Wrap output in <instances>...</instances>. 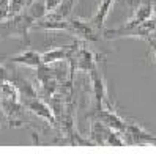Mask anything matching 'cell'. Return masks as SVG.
<instances>
[{
	"label": "cell",
	"instance_id": "1",
	"mask_svg": "<svg viewBox=\"0 0 156 154\" xmlns=\"http://www.w3.org/2000/svg\"><path fill=\"white\" fill-rule=\"evenodd\" d=\"M0 108L11 128H22L24 124V104L21 102L19 91L10 79L0 87Z\"/></svg>",
	"mask_w": 156,
	"mask_h": 154
},
{
	"label": "cell",
	"instance_id": "2",
	"mask_svg": "<svg viewBox=\"0 0 156 154\" xmlns=\"http://www.w3.org/2000/svg\"><path fill=\"white\" fill-rule=\"evenodd\" d=\"M36 19L29 10H24L19 14L0 22V35L8 38H19L25 46H29V32L33 29Z\"/></svg>",
	"mask_w": 156,
	"mask_h": 154
},
{
	"label": "cell",
	"instance_id": "3",
	"mask_svg": "<svg viewBox=\"0 0 156 154\" xmlns=\"http://www.w3.org/2000/svg\"><path fill=\"white\" fill-rule=\"evenodd\" d=\"M98 61H99V55L95 53L88 46H87V41H79V46L76 49V52L73 53V57L69 58V72H68V80L74 82V74L77 71L82 72H90L95 66H98Z\"/></svg>",
	"mask_w": 156,
	"mask_h": 154
},
{
	"label": "cell",
	"instance_id": "4",
	"mask_svg": "<svg viewBox=\"0 0 156 154\" xmlns=\"http://www.w3.org/2000/svg\"><path fill=\"white\" fill-rule=\"evenodd\" d=\"M156 30V17L145 21L142 24H137L133 27L120 25L117 29H104L103 30V38L106 39H118V38H140L147 39L150 35Z\"/></svg>",
	"mask_w": 156,
	"mask_h": 154
},
{
	"label": "cell",
	"instance_id": "5",
	"mask_svg": "<svg viewBox=\"0 0 156 154\" xmlns=\"http://www.w3.org/2000/svg\"><path fill=\"white\" fill-rule=\"evenodd\" d=\"M36 82L40 85V90H41V96L49 101V99L55 94L58 90L62 88V84L55 74V71L51 68V65H43L40 68H36Z\"/></svg>",
	"mask_w": 156,
	"mask_h": 154
},
{
	"label": "cell",
	"instance_id": "6",
	"mask_svg": "<svg viewBox=\"0 0 156 154\" xmlns=\"http://www.w3.org/2000/svg\"><path fill=\"white\" fill-rule=\"evenodd\" d=\"M68 19H69V33L76 35L82 41L96 43L103 38V32H99L90 21H84V19L73 17V16H69Z\"/></svg>",
	"mask_w": 156,
	"mask_h": 154
},
{
	"label": "cell",
	"instance_id": "7",
	"mask_svg": "<svg viewBox=\"0 0 156 154\" xmlns=\"http://www.w3.org/2000/svg\"><path fill=\"white\" fill-rule=\"evenodd\" d=\"M126 145H137V146H156V135L147 132L136 123H128L126 131L123 132Z\"/></svg>",
	"mask_w": 156,
	"mask_h": 154
},
{
	"label": "cell",
	"instance_id": "8",
	"mask_svg": "<svg viewBox=\"0 0 156 154\" xmlns=\"http://www.w3.org/2000/svg\"><path fill=\"white\" fill-rule=\"evenodd\" d=\"M90 80H91V88H93V112L101 110L104 105V101L107 99V87H106V79L103 76V72L99 71V66H95L88 72Z\"/></svg>",
	"mask_w": 156,
	"mask_h": 154
},
{
	"label": "cell",
	"instance_id": "9",
	"mask_svg": "<svg viewBox=\"0 0 156 154\" xmlns=\"http://www.w3.org/2000/svg\"><path fill=\"white\" fill-rule=\"evenodd\" d=\"M90 116H91V118L101 120L104 124H107L109 128H112L114 131H120V132L126 131L128 121H125V118H122V116L114 110V107H112L111 102H109V99L104 101V105H103L101 110H98L95 113H90Z\"/></svg>",
	"mask_w": 156,
	"mask_h": 154
},
{
	"label": "cell",
	"instance_id": "10",
	"mask_svg": "<svg viewBox=\"0 0 156 154\" xmlns=\"http://www.w3.org/2000/svg\"><path fill=\"white\" fill-rule=\"evenodd\" d=\"M33 29H40V30H51V32H68L69 33V19L66 17H60L54 11H49L46 16H43L41 19L35 22Z\"/></svg>",
	"mask_w": 156,
	"mask_h": 154
},
{
	"label": "cell",
	"instance_id": "11",
	"mask_svg": "<svg viewBox=\"0 0 156 154\" xmlns=\"http://www.w3.org/2000/svg\"><path fill=\"white\" fill-rule=\"evenodd\" d=\"M77 46H79V41H74L73 44H68V46L46 50L43 52V63L44 65H54V63H58V61H69Z\"/></svg>",
	"mask_w": 156,
	"mask_h": 154
},
{
	"label": "cell",
	"instance_id": "12",
	"mask_svg": "<svg viewBox=\"0 0 156 154\" xmlns=\"http://www.w3.org/2000/svg\"><path fill=\"white\" fill-rule=\"evenodd\" d=\"M114 129L109 128L98 118H91V126H90V139L95 142L96 146H107V139Z\"/></svg>",
	"mask_w": 156,
	"mask_h": 154
},
{
	"label": "cell",
	"instance_id": "13",
	"mask_svg": "<svg viewBox=\"0 0 156 154\" xmlns=\"http://www.w3.org/2000/svg\"><path fill=\"white\" fill-rule=\"evenodd\" d=\"M10 61L16 63V65H24L27 68L36 69L43 65V53L36 52L33 49H27V50H22L21 53H17V55L11 57Z\"/></svg>",
	"mask_w": 156,
	"mask_h": 154
},
{
	"label": "cell",
	"instance_id": "14",
	"mask_svg": "<svg viewBox=\"0 0 156 154\" xmlns=\"http://www.w3.org/2000/svg\"><path fill=\"white\" fill-rule=\"evenodd\" d=\"M114 3H115V0H103V2L99 3L98 11L88 19V21L93 24L99 32H103V30H104V22H106V19H107L109 13H111Z\"/></svg>",
	"mask_w": 156,
	"mask_h": 154
},
{
	"label": "cell",
	"instance_id": "15",
	"mask_svg": "<svg viewBox=\"0 0 156 154\" xmlns=\"http://www.w3.org/2000/svg\"><path fill=\"white\" fill-rule=\"evenodd\" d=\"M76 2H77V0H62L60 5L54 10V13L58 14L60 17H65V19H66V17L71 16V11L74 10Z\"/></svg>",
	"mask_w": 156,
	"mask_h": 154
},
{
	"label": "cell",
	"instance_id": "16",
	"mask_svg": "<svg viewBox=\"0 0 156 154\" xmlns=\"http://www.w3.org/2000/svg\"><path fill=\"white\" fill-rule=\"evenodd\" d=\"M10 5L11 0H0V22L10 17Z\"/></svg>",
	"mask_w": 156,
	"mask_h": 154
},
{
	"label": "cell",
	"instance_id": "17",
	"mask_svg": "<svg viewBox=\"0 0 156 154\" xmlns=\"http://www.w3.org/2000/svg\"><path fill=\"white\" fill-rule=\"evenodd\" d=\"M6 80H10V76H8V71H6V68L5 66H2L0 65V87H2Z\"/></svg>",
	"mask_w": 156,
	"mask_h": 154
},
{
	"label": "cell",
	"instance_id": "18",
	"mask_svg": "<svg viewBox=\"0 0 156 154\" xmlns=\"http://www.w3.org/2000/svg\"><path fill=\"white\" fill-rule=\"evenodd\" d=\"M145 41H148V44H150V47H151V52H153V58H154V61H156V41L151 38H147Z\"/></svg>",
	"mask_w": 156,
	"mask_h": 154
},
{
	"label": "cell",
	"instance_id": "19",
	"mask_svg": "<svg viewBox=\"0 0 156 154\" xmlns=\"http://www.w3.org/2000/svg\"><path fill=\"white\" fill-rule=\"evenodd\" d=\"M35 2H36V0H27V5H29V6H30V5H33Z\"/></svg>",
	"mask_w": 156,
	"mask_h": 154
}]
</instances>
